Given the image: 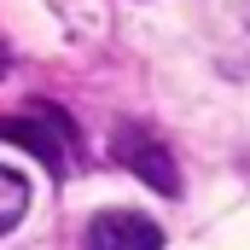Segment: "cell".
I'll use <instances>...</instances> for the list:
<instances>
[{"label": "cell", "mask_w": 250, "mask_h": 250, "mask_svg": "<svg viewBox=\"0 0 250 250\" xmlns=\"http://www.w3.org/2000/svg\"><path fill=\"white\" fill-rule=\"evenodd\" d=\"M0 140H12V146H23V151H35L53 175L70 169V146H76V128L64 123L59 105H29V111H18V117H0Z\"/></svg>", "instance_id": "obj_1"}, {"label": "cell", "mask_w": 250, "mask_h": 250, "mask_svg": "<svg viewBox=\"0 0 250 250\" xmlns=\"http://www.w3.org/2000/svg\"><path fill=\"white\" fill-rule=\"evenodd\" d=\"M111 151H117V163H123L128 175H140L151 192H181V175H175V157L151 140V134H140V128H117V140H111Z\"/></svg>", "instance_id": "obj_2"}, {"label": "cell", "mask_w": 250, "mask_h": 250, "mask_svg": "<svg viewBox=\"0 0 250 250\" xmlns=\"http://www.w3.org/2000/svg\"><path fill=\"white\" fill-rule=\"evenodd\" d=\"M87 250H163V233L151 215L134 209H105L87 221Z\"/></svg>", "instance_id": "obj_3"}, {"label": "cell", "mask_w": 250, "mask_h": 250, "mask_svg": "<svg viewBox=\"0 0 250 250\" xmlns=\"http://www.w3.org/2000/svg\"><path fill=\"white\" fill-rule=\"evenodd\" d=\"M23 209H29V181L0 163V233H12L23 221Z\"/></svg>", "instance_id": "obj_4"}]
</instances>
